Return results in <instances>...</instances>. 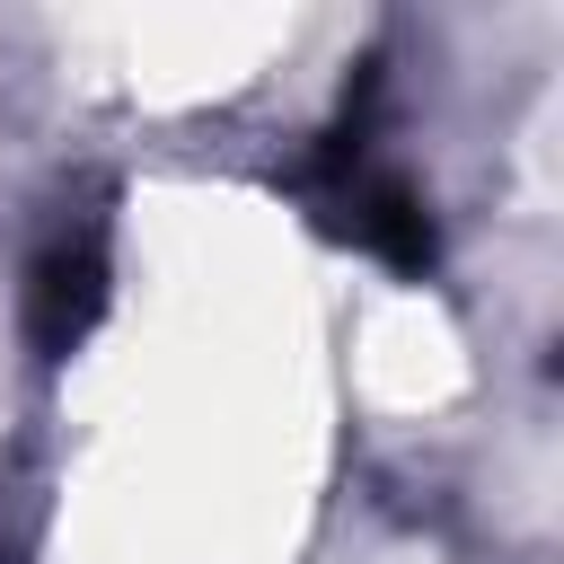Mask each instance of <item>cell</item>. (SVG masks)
Masks as SVG:
<instances>
[{
	"label": "cell",
	"mask_w": 564,
	"mask_h": 564,
	"mask_svg": "<svg viewBox=\"0 0 564 564\" xmlns=\"http://www.w3.org/2000/svg\"><path fill=\"white\" fill-rule=\"evenodd\" d=\"M326 203H335V229L361 238L370 256H388L397 273H423V264H432V220H423L414 185L361 167V141H352V132L326 141Z\"/></svg>",
	"instance_id": "cell-1"
},
{
	"label": "cell",
	"mask_w": 564,
	"mask_h": 564,
	"mask_svg": "<svg viewBox=\"0 0 564 564\" xmlns=\"http://www.w3.org/2000/svg\"><path fill=\"white\" fill-rule=\"evenodd\" d=\"M97 308H106V238H97V229L53 238V247L35 256V282H26V335H35V352L62 361V352L97 326Z\"/></svg>",
	"instance_id": "cell-2"
}]
</instances>
